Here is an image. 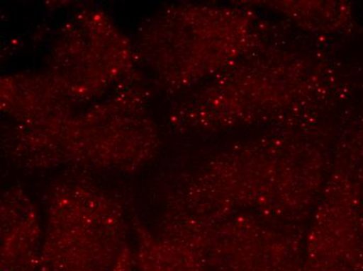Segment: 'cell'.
<instances>
[{"label":"cell","instance_id":"6da1fadb","mask_svg":"<svg viewBox=\"0 0 363 271\" xmlns=\"http://www.w3.org/2000/svg\"><path fill=\"white\" fill-rule=\"evenodd\" d=\"M125 266L121 265V260H119L118 263H117L116 267H115L114 271H128L125 270Z\"/></svg>","mask_w":363,"mask_h":271}]
</instances>
